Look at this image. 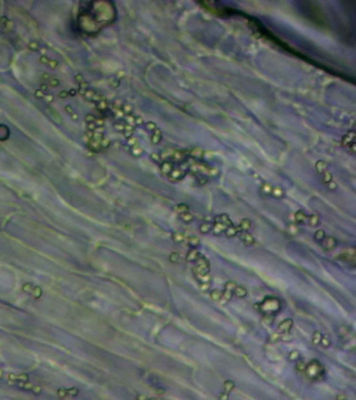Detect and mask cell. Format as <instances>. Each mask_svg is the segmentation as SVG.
<instances>
[{
	"label": "cell",
	"instance_id": "cell-1",
	"mask_svg": "<svg viewBox=\"0 0 356 400\" xmlns=\"http://www.w3.org/2000/svg\"><path fill=\"white\" fill-rule=\"evenodd\" d=\"M232 15H239V16L243 17L244 18H245L247 20L248 23L251 25V29L255 30V32L257 33V34L260 35L262 38H264L267 40L271 42L272 43L276 45L279 48H282V50L287 51L289 53L291 54V55H293L294 56H297V57L302 59V60L305 61V62H308V63H309L310 64H312V65L317 67V68H321L322 70H324L328 72V73H332L335 76L344 79L345 76L343 75V74L337 73V72L333 70L332 69L328 68V67L325 66L324 65H323V64L318 63L317 61L313 60L312 59L308 57V56H307L306 55H303V53L296 50L295 49L292 48L291 46L287 45V44H286L285 41L280 39V38L277 37L276 36L273 34L271 31H269L267 27H264V26L257 19L251 16V15L246 14V13H244L241 11H239V10H236L234 9L233 10V12H232Z\"/></svg>",
	"mask_w": 356,
	"mask_h": 400
},
{
	"label": "cell",
	"instance_id": "cell-2",
	"mask_svg": "<svg viewBox=\"0 0 356 400\" xmlns=\"http://www.w3.org/2000/svg\"><path fill=\"white\" fill-rule=\"evenodd\" d=\"M281 301L275 296H267L261 303H257L253 306L254 308L264 314L275 315L279 313L281 309Z\"/></svg>",
	"mask_w": 356,
	"mask_h": 400
},
{
	"label": "cell",
	"instance_id": "cell-3",
	"mask_svg": "<svg viewBox=\"0 0 356 400\" xmlns=\"http://www.w3.org/2000/svg\"><path fill=\"white\" fill-rule=\"evenodd\" d=\"M305 375L309 379L314 381H321L324 380L326 374L324 366L317 360L309 361L306 365L305 370Z\"/></svg>",
	"mask_w": 356,
	"mask_h": 400
},
{
	"label": "cell",
	"instance_id": "cell-4",
	"mask_svg": "<svg viewBox=\"0 0 356 400\" xmlns=\"http://www.w3.org/2000/svg\"><path fill=\"white\" fill-rule=\"evenodd\" d=\"M195 266L193 267V272L194 276L204 275L210 273V264L207 257L204 255L200 254L198 258L196 260Z\"/></svg>",
	"mask_w": 356,
	"mask_h": 400
},
{
	"label": "cell",
	"instance_id": "cell-5",
	"mask_svg": "<svg viewBox=\"0 0 356 400\" xmlns=\"http://www.w3.org/2000/svg\"><path fill=\"white\" fill-rule=\"evenodd\" d=\"M356 253L354 247H349L343 250V251L338 255V259L342 261L349 263L350 265L355 267V265Z\"/></svg>",
	"mask_w": 356,
	"mask_h": 400
},
{
	"label": "cell",
	"instance_id": "cell-6",
	"mask_svg": "<svg viewBox=\"0 0 356 400\" xmlns=\"http://www.w3.org/2000/svg\"><path fill=\"white\" fill-rule=\"evenodd\" d=\"M321 246L324 251H330L333 250L337 245V240L334 237L326 236L324 239L319 242Z\"/></svg>",
	"mask_w": 356,
	"mask_h": 400
},
{
	"label": "cell",
	"instance_id": "cell-7",
	"mask_svg": "<svg viewBox=\"0 0 356 400\" xmlns=\"http://www.w3.org/2000/svg\"><path fill=\"white\" fill-rule=\"evenodd\" d=\"M186 174H187V173H186L185 170L177 168V169H172V171L168 175V177L172 182H178L184 178Z\"/></svg>",
	"mask_w": 356,
	"mask_h": 400
},
{
	"label": "cell",
	"instance_id": "cell-8",
	"mask_svg": "<svg viewBox=\"0 0 356 400\" xmlns=\"http://www.w3.org/2000/svg\"><path fill=\"white\" fill-rule=\"evenodd\" d=\"M294 325V321L292 319L287 318L281 322L280 324L278 325V331L282 334L284 333H290V330L291 329Z\"/></svg>",
	"mask_w": 356,
	"mask_h": 400
},
{
	"label": "cell",
	"instance_id": "cell-9",
	"mask_svg": "<svg viewBox=\"0 0 356 400\" xmlns=\"http://www.w3.org/2000/svg\"><path fill=\"white\" fill-rule=\"evenodd\" d=\"M239 233V238L245 245L251 246L255 243V238L248 231H241Z\"/></svg>",
	"mask_w": 356,
	"mask_h": 400
},
{
	"label": "cell",
	"instance_id": "cell-10",
	"mask_svg": "<svg viewBox=\"0 0 356 400\" xmlns=\"http://www.w3.org/2000/svg\"><path fill=\"white\" fill-rule=\"evenodd\" d=\"M173 169V164L171 162L167 161V160L162 162L161 165H160V171H161L162 174L166 175V176L170 174V173L172 171Z\"/></svg>",
	"mask_w": 356,
	"mask_h": 400
},
{
	"label": "cell",
	"instance_id": "cell-11",
	"mask_svg": "<svg viewBox=\"0 0 356 400\" xmlns=\"http://www.w3.org/2000/svg\"><path fill=\"white\" fill-rule=\"evenodd\" d=\"M228 228V226H226L224 224L220 223V222H214L213 223V227H212V233L214 234L215 235H220L222 233H225L226 228Z\"/></svg>",
	"mask_w": 356,
	"mask_h": 400
},
{
	"label": "cell",
	"instance_id": "cell-12",
	"mask_svg": "<svg viewBox=\"0 0 356 400\" xmlns=\"http://www.w3.org/2000/svg\"><path fill=\"white\" fill-rule=\"evenodd\" d=\"M214 222H220L228 227L233 225V221H231V219H229V216L227 214H222V215L216 216L214 218Z\"/></svg>",
	"mask_w": 356,
	"mask_h": 400
},
{
	"label": "cell",
	"instance_id": "cell-13",
	"mask_svg": "<svg viewBox=\"0 0 356 400\" xmlns=\"http://www.w3.org/2000/svg\"><path fill=\"white\" fill-rule=\"evenodd\" d=\"M308 216L303 210H298L295 213L294 219L296 223L299 224H304L308 221Z\"/></svg>",
	"mask_w": 356,
	"mask_h": 400
},
{
	"label": "cell",
	"instance_id": "cell-14",
	"mask_svg": "<svg viewBox=\"0 0 356 400\" xmlns=\"http://www.w3.org/2000/svg\"><path fill=\"white\" fill-rule=\"evenodd\" d=\"M355 135L354 131H349V133H347V135H346L342 138V144L345 146H350L351 144L355 143Z\"/></svg>",
	"mask_w": 356,
	"mask_h": 400
},
{
	"label": "cell",
	"instance_id": "cell-15",
	"mask_svg": "<svg viewBox=\"0 0 356 400\" xmlns=\"http://www.w3.org/2000/svg\"><path fill=\"white\" fill-rule=\"evenodd\" d=\"M199 255H200V253L198 252V250L195 249V248H192V249L187 253V257H186V260H187V262H195L196 261V260L198 258V257H199Z\"/></svg>",
	"mask_w": 356,
	"mask_h": 400
},
{
	"label": "cell",
	"instance_id": "cell-16",
	"mask_svg": "<svg viewBox=\"0 0 356 400\" xmlns=\"http://www.w3.org/2000/svg\"><path fill=\"white\" fill-rule=\"evenodd\" d=\"M271 195L273 198H276V199H280V198H282L284 196H285V192H284L282 188L280 187V186H275V187H273Z\"/></svg>",
	"mask_w": 356,
	"mask_h": 400
},
{
	"label": "cell",
	"instance_id": "cell-17",
	"mask_svg": "<svg viewBox=\"0 0 356 400\" xmlns=\"http://www.w3.org/2000/svg\"><path fill=\"white\" fill-rule=\"evenodd\" d=\"M241 230H240L239 226H228V228H226L225 231V234L226 237H233L236 235L237 234H238L240 233Z\"/></svg>",
	"mask_w": 356,
	"mask_h": 400
},
{
	"label": "cell",
	"instance_id": "cell-18",
	"mask_svg": "<svg viewBox=\"0 0 356 400\" xmlns=\"http://www.w3.org/2000/svg\"><path fill=\"white\" fill-rule=\"evenodd\" d=\"M18 386L20 388H24V389H27V390H32V391L34 392L35 393L38 394L40 393L41 392V388L40 387L38 386H36L33 385L32 383H18Z\"/></svg>",
	"mask_w": 356,
	"mask_h": 400
},
{
	"label": "cell",
	"instance_id": "cell-19",
	"mask_svg": "<svg viewBox=\"0 0 356 400\" xmlns=\"http://www.w3.org/2000/svg\"><path fill=\"white\" fill-rule=\"evenodd\" d=\"M172 241L177 244H181L185 240V234L180 231H176L172 234Z\"/></svg>",
	"mask_w": 356,
	"mask_h": 400
},
{
	"label": "cell",
	"instance_id": "cell-20",
	"mask_svg": "<svg viewBox=\"0 0 356 400\" xmlns=\"http://www.w3.org/2000/svg\"><path fill=\"white\" fill-rule=\"evenodd\" d=\"M240 230L241 231H248L251 228V221L249 219H243L240 221L239 225Z\"/></svg>",
	"mask_w": 356,
	"mask_h": 400
},
{
	"label": "cell",
	"instance_id": "cell-21",
	"mask_svg": "<svg viewBox=\"0 0 356 400\" xmlns=\"http://www.w3.org/2000/svg\"><path fill=\"white\" fill-rule=\"evenodd\" d=\"M247 290L243 286H237L235 290H234V295L238 298H244L247 295Z\"/></svg>",
	"mask_w": 356,
	"mask_h": 400
},
{
	"label": "cell",
	"instance_id": "cell-22",
	"mask_svg": "<svg viewBox=\"0 0 356 400\" xmlns=\"http://www.w3.org/2000/svg\"><path fill=\"white\" fill-rule=\"evenodd\" d=\"M175 210L179 215H182L186 212L189 211V206L186 203H181L176 205L175 207Z\"/></svg>",
	"mask_w": 356,
	"mask_h": 400
},
{
	"label": "cell",
	"instance_id": "cell-23",
	"mask_svg": "<svg viewBox=\"0 0 356 400\" xmlns=\"http://www.w3.org/2000/svg\"><path fill=\"white\" fill-rule=\"evenodd\" d=\"M213 227V223H211L210 222H205L200 224L199 227V230L202 234H207L211 231Z\"/></svg>",
	"mask_w": 356,
	"mask_h": 400
},
{
	"label": "cell",
	"instance_id": "cell-24",
	"mask_svg": "<svg viewBox=\"0 0 356 400\" xmlns=\"http://www.w3.org/2000/svg\"><path fill=\"white\" fill-rule=\"evenodd\" d=\"M223 296V291H221L218 289H214L211 290L210 292V297L214 301H220Z\"/></svg>",
	"mask_w": 356,
	"mask_h": 400
},
{
	"label": "cell",
	"instance_id": "cell-25",
	"mask_svg": "<svg viewBox=\"0 0 356 400\" xmlns=\"http://www.w3.org/2000/svg\"><path fill=\"white\" fill-rule=\"evenodd\" d=\"M272 189L273 186L269 184V183L265 182L262 185L261 187H260V191H261V193L263 195L269 196L271 193Z\"/></svg>",
	"mask_w": 356,
	"mask_h": 400
},
{
	"label": "cell",
	"instance_id": "cell-26",
	"mask_svg": "<svg viewBox=\"0 0 356 400\" xmlns=\"http://www.w3.org/2000/svg\"><path fill=\"white\" fill-rule=\"evenodd\" d=\"M172 159L176 162H182L185 159V154L181 150H175L172 154Z\"/></svg>",
	"mask_w": 356,
	"mask_h": 400
},
{
	"label": "cell",
	"instance_id": "cell-27",
	"mask_svg": "<svg viewBox=\"0 0 356 400\" xmlns=\"http://www.w3.org/2000/svg\"><path fill=\"white\" fill-rule=\"evenodd\" d=\"M187 242L189 246L192 248H195L198 246L200 244V239L198 236H191L188 237Z\"/></svg>",
	"mask_w": 356,
	"mask_h": 400
},
{
	"label": "cell",
	"instance_id": "cell-28",
	"mask_svg": "<svg viewBox=\"0 0 356 400\" xmlns=\"http://www.w3.org/2000/svg\"><path fill=\"white\" fill-rule=\"evenodd\" d=\"M299 231H300L299 228L298 227V226L295 223H290L287 228V233L291 236L296 235V234H298Z\"/></svg>",
	"mask_w": 356,
	"mask_h": 400
},
{
	"label": "cell",
	"instance_id": "cell-29",
	"mask_svg": "<svg viewBox=\"0 0 356 400\" xmlns=\"http://www.w3.org/2000/svg\"><path fill=\"white\" fill-rule=\"evenodd\" d=\"M319 221L320 219L319 215H315V214L310 215L308 218L309 225L312 227H316L319 223Z\"/></svg>",
	"mask_w": 356,
	"mask_h": 400
},
{
	"label": "cell",
	"instance_id": "cell-30",
	"mask_svg": "<svg viewBox=\"0 0 356 400\" xmlns=\"http://www.w3.org/2000/svg\"><path fill=\"white\" fill-rule=\"evenodd\" d=\"M315 168L316 171L318 172L319 174H323L327 169V164L324 161H319L316 162V164L315 165Z\"/></svg>",
	"mask_w": 356,
	"mask_h": 400
},
{
	"label": "cell",
	"instance_id": "cell-31",
	"mask_svg": "<svg viewBox=\"0 0 356 400\" xmlns=\"http://www.w3.org/2000/svg\"><path fill=\"white\" fill-rule=\"evenodd\" d=\"M89 148L91 149V150H93V151H99L102 148L101 145H100V142L93 140V139L89 140Z\"/></svg>",
	"mask_w": 356,
	"mask_h": 400
},
{
	"label": "cell",
	"instance_id": "cell-32",
	"mask_svg": "<svg viewBox=\"0 0 356 400\" xmlns=\"http://www.w3.org/2000/svg\"><path fill=\"white\" fill-rule=\"evenodd\" d=\"M223 388L224 390H225V393H229L230 392L233 390L234 388H235V383L231 380L225 381L223 383Z\"/></svg>",
	"mask_w": 356,
	"mask_h": 400
},
{
	"label": "cell",
	"instance_id": "cell-33",
	"mask_svg": "<svg viewBox=\"0 0 356 400\" xmlns=\"http://www.w3.org/2000/svg\"><path fill=\"white\" fill-rule=\"evenodd\" d=\"M195 277L196 279L199 281V283H210L211 280V276L210 274V273H207V274H204V275H197L195 276Z\"/></svg>",
	"mask_w": 356,
	"mask_h": 400
},
{
	"label": "cell",
	"instance_id": "cell-34",
	"mask_svg": "<svg viewBox=\"0 0 356 400\" xmlns=\"http://www.w3.org/2000/svg\"><path fill=\"white\" fill-rule=\"evenodd\" d=\"M191 155L195 159H200L203 157V151L200 148H194L191 151Z\"/></svg>",
	"mask_w": 356,
	"mask_h": 400
},
{
	"label": "cell",
	"instance_id": "cell-35",
	"mask_svg": "<svg viewBox=\"0 0 356 400\" xmlns=\"http://www.w3.org/2000/svg\"><path fill=\"white\" fill-rule=\"evenodd\" d=\"M237 286V284L234 282V281L233 280L228 281V282L225 284V290L232 291V292H233L234 294V290H235Z\"/></svg>",
	"mask_w": 356,
	"mask_h": 400
},
{
	"label": "cell",
	"instance_id": "cell-36",
	"mask_svg": "<svg viewBox=\"0 0 356 400\" xmlns=\"http://www.w3.org/2000/svg\"><path fill=\"white\" fill-rule=\"evenodd\" d=\"M325 237H326V233H325L324 230H323L321 229L318 230L315 233V234H314V239L319 242L322 241Z\"/></svg>",
	"mask_w": 356,
	"mask_h": 400
},
{
	"label": "cell",
	"instance_id": "cell-37",
	"mask_svg": "<svg viewBox=\"0 0 356 400\" xmlns=\"http://www.w3.org/2000/svg\"><path fill=\"white\" fill-rule=\"evenodd\" d=\"M161 131L159 130H157L154 131L153 136H152V142L154 144H157L159 142L161 141Z\"/></svg>",
	"mask_w": 356,
	"mask_h": 400
},
{
	"label": "cell",
	"instance_id": "cell-38",
	"mask_svg": "<svg viewBox=\"0 0 356 400\" xmlns=\"http://www.w3.org/2000/svg\"><path fill=\"white\" fill-rule=\"evenodd\" d=\"M274 322V315L271 314H264L262 317V322L267 325H271Z\"/></svg>",
	"mask_w": 356,
	"mask_h": 400
},
{
	"label": "cell",
	"instance_id": "cell-39",
	"mask_svg": "<svg viewBox=\"0 0 356 400\" xmlns=\"http://www.w3.org/2000/svg\"><path fill=\"white\" fill-rule=\"evenodd\" d=\"M332 180V175L330 171H326L324 173H323V179H322V182H323L324 184L328 185L330 182H331Z\"/></svg>",
	"mask_w": 356,
	"mask_h": 400
},
{
	"label": "cell",
	"instance_id": "cell-40",
	"mask_svg": "<svg viewBox=\"0 0 356 400\" xmlns=\"http://www.w3.org/2000/svg\"><path fill=\"white\" fill-rule=\"evenodd\" d=\"M143 149H142L141 147L138 145H136V144L134 146L132 149H131V154L134 157L141 156V154L143 153Z\"/></svg>",
	"mask_w": 356,
	"mask_h": 400
},
{
	"label": "cell",
	"instance_id": "cell-41",
	"mask_svg": "<svg viewBox=\"0 0 356 400\" xmlns=\"http://www.w3.org/2000/svg\"><path fill=\"white\" fill-rule=\"evenodd\" d=\"M180 218H181L182 220L184 222V223H190L193 220V216L191 214L189 211V212H186L184 214H182V215H180Z\"/></svg>",
	"mask_w": 356,
	"mask_h": 400
},
{
	"label": "cell",
	"instance_id": "cell-42",
	"mask_svg": "<svg viewBox=\"0 0 356 400\" xmlns=\"http://www.w3.org/2000/svg\"><path fill=\"white\" fill-rule=\"evenodd\" d=\"M322 335L321 333L319 331H315L313 333V337H312V342L314 345H318L321 342V340L322 338Z\"/></svg>",
	"mask_w": 356,
	"mask_h": 400
},
{
	"label": "cell",
	"instance_id": "cell-43",
	"mask_svg": "<svg viewBox=\"0 0 356 400\" xmlns=\"http://www.w3.org/2000/svg\"><path fill=\"white\" fill-rule=\"evenodd\" d=\"M9 379H11V380H21L23 381H25L28 380L29 379V376H28L27 375H21L19 376H16L15 375H13V374H11L9 375Z\"/></svg>",
	"mask_w": 356,
	"mask_h": 400
},
{
	"label": "cell",
	"instance_id": "cell-44",
	"mask_svg": "<svg viewBox=\"0 0 356 400\" xmlns=\"http://www.w3.org/2000/svg\"><path fill=\"white\" fill-rule=\"evenodd\" d=\"M299 356H300V353L298 351L294 350L289 354V360L290 361H296L298 359Z\"/></svg>",
	"mask_w": 356,
	"mask_h": 400
},
{
	"label": "cell",
	"instance_id": "cell-45",
	"mask_svg": "<svg viewBox=\"0 0 356 400\" xmlns=\"http://www.w3.org/2000/svg\"><path fill=\"white\" fill-rule=\"evenodd\" d=\"M306 368V364L303 362V361H298L296 363V365H295V368L296 370L298 371H300V372H302V371H304L305 370Z\"/></svg>",
	"mask_w": 356,
	"mask_h": 400
},
{
	"label": "cell",
	"instance_id": "cell-46",
	"mask_svg": "<svg viewBox=\"0 0 356 400\" xmlns=\"http://www.w3.org/2000/svg\"><path fill=\"white\" fill-rule=\"evenodd\" d=\"M180 254L177 252H172L169 255V260L172 263H176L180 260Z\"/></svg>",
	"mask_w": 356,
	"mask_h": 400
},
{
	"label": "cell",
	"instance_id": "cell-47",
	"mask_svg": "<svg viewBox=\"0 0 356 400\" xmlns=\"http://www.w3.org/2000/svg\"><path fill=\"white\" fill-rule=\"evenodd\" d=\"M322 346H324V347H328L330 345H331V340H330L328 336L327 335H324L322 336V338L321 340V342Z\"/></svg>",
	"mask_w": 356,
	"mask_h": 400
},
{
	"label": "cell",
	"instance_id": "cell-48",
	"mask_svg": "<svg viewBox=\"0 0 356 400\" xmlns=\"http://www.w3.org/2000/svg\"><path fill=\"white\" fill-rule=\"evenodd\" d=\"M219 173L218 170L216 169L215 167H210L209 168L208 172H207V175L210 177H216L217 176Z\"/></svg>",
	"mask_w": 356,
	"mask_h": 400
},
{
	"label": "cell",
	"instance_id": "cell-49",
	"mask_svg": "<svg viewBox=\"0 0 356 400\" xmlns=\"http://www.w3.org/2000/svg\"><path fill=\"white\" fill-rule=\"evenodd\" d=\"M210 283H200L199 288L202 291H207L210 288Z\"/></svg>",
	"mask_w": 356,
	"mask_h": 400
},
{
	"label": "cell",
	"instance_id": "cell-50",
	"mask_svg": "<svg viewBox=\"0 0 356 400\" xmlns=\"http://www.w3.org/2000/svg\"><path fill=\"white\" fill-rule=\"evenodd\" d=\"M79 394V389L75 387L68 389V394L72 396H77Z\"/></svg>",
	"mask_w": 356,
	"mask_h": 400
},
{
	"label": "cell",
	"instance_id": "cell-51",
	"mask_svg": "<svg viewBox=\"0 0 356 400\" xmlns=\"http://www.w3.org/2000/svg\"><path fill=\"white\" fill-rule=\"evenodd\" d=\"M280 338V334L277 333H273L271 335L269 340L271 342H277Z\"/></svg>",
	"mask_w": 356,
	"mask_h": 400
},
{
	"label": "cell",
	"instance_id": "cell-52",
	"mask_svg": "<svg viewBox=\"0 0 356 400\" xmlns=\"http://www.w3.org/2000/svg\"><path fill=\"white\" fill-rule=\"evenodd\" d=\"M57 394H59V396H60L61 397H63L66 396L68 394V389L61 388L60 389L58 390L57 391Z\"/></svg>",
	"mask_w": 356,
	"mask_h": 400
},
{
	"label": "cell",
	"instance_id": "cell-53",
	"mask_svg": "<svg viewBox=\"0 0 356 400\" xmlns=\"http://www.w3.org/2000/svg\"><path fill=\"white\" fill-rule=\"evenodd\" d=\"M109 144H110V141L108 139L103 138L101 140V141H100V145H101V147H103V148H107V147L109 146Z\"/></svg>",
	"mask_w": 356,
	"mask_h": 400
},
{
	"label": "cell",
	"instance_id": "cell-54",
	"mask_svg": "<svg viewBox=\"0 0 356 400\" xmlns=\"http://www.w3.org/2000/svg\"><path fill=\"white\" fill-rule=\"evenodd\" d=\"M327 185H328V189L331 190V191H335L337 188V183L335 182H334V181H332V180L331 182H330Z\"/></svg>",
	"mask_w": 356,
	"mask_h": 400
},
{
	"label": "cell",
	"instance_id": "cell-55",
	"mask_svg": "<svg viewBox=\"0 0 356 400\" xmlns=\"http://www.w3.org/2000/svg\"><path fill=\"white\" fill-rule=\"evenodd\" d=\"M200 176L198 177V182L200 183V185H205L207 183V177L204 176L203 175H199Z\"/></svg>",
	"mask_w": 356,
	"mask_h": 400
},
{
	"label": "cell",
	"instance_id": "cell-56",
	"mask_svg": "<svg viewBox=\"0 0 356 400\" xmlns=\"http://www.w3.org/2000/svg\"><path fill=\"white\" fill-rule=\"evenodd\" d=\"M146 128H147V129H148V130L153 131V130H154V129H155L156 125H154V124L153 123H148V124H147V125H146Z\"/></svg>",
	"mask_w": 356,
	"mask_h": 400
},
{
	"label": "cell",
	"instance_id": "cell-57",
	"mask_svg": "<svg viewBox=\"0 0 356 400\" xmlns=\"http://www.w3.org/2000/svg\"><path fill=\"white\" fill-rule=\"evenodd\" d=\"M136 142H137V139H136V138H135V137L130 138V139H129V140H128V143H129V145H131V146H134V145H136Z\"/></svg>",
	"mask_w": 356,
	"mask_h": 400
},
{
	"label": "cell",
	"instance_id": "cell-58",
	"mask_svg": "<svg viewBox=\"0 0 356 400\" xmlns=\"http://www.w3.org/2000/svg\"><path fill=\"white\" fill-rule=\"evenodd\" d=\"M228 399H229L228 393H227L221 394L220 397H219V399H221V400H228Z\"/></svg>",
	"mask_w": 356,
	"mask_h": 400
},
{
	"label": "cell",
	"instance_id": "cell-59",
	"mask_svg": "<svg viewBox=\"0 0 356 400\" xmlns=\"http://www.w3.org/2000/svg\"><path fill=\"white\" fill-rule=\"evenodd\" d=\"M151 157L154 162H158L159 160L160 159V155H159V154H157V153L152 154H151Z\"/></svg>",
	"mask_w": 356,
	"mask_h": 400
},
{
	"label": "cell",
	"instance_id": "cell-60",
	"mask_svg": "<svg viewBox=\"0 0 356 400\" xmlns=\"http://www.w3.org/2000/svg\"><path fill=\"white\" fill-rule=\"evenodd\" d=\"M88 128H89V131H93V130H95V128H95V124L91 122V123H89V125H88Z\"/></svg>",
	"mask_w": 356,
	"mask_h": 400
},
{
	"label": "cell",
	"instance_id": "cell-61",
	"mask_svg": "<svg viewBox=\"0 0 356 400\" xmlns=\"http://www.w3.org/2000/svg\"><path fill=\"white\" fill-rule=\"evenodd\" d=\"M156 393L158 394H163L165 393V389L162 388H159L156 390Z\"/></svg>",
	"mask_w": 356,
	"mask_h": 400
},
{
	"label": "cell",
	"instance_id": "cell-62",
	"mask_svg": "<svg viewBox=\"0 0 356 400\" xmlns=\"http://www.w3.org/2000/svg\"><path fill=\"white\" fill-rule=\"evenodd\" d=\"M347 399V398H346V397H345V395H344V394H338V395L337 396V399H339V400H344V399Z\"/></svg>",
	"mask_w": 356,
	"mask_h": 400
},
{
	"label": "cell",
	"instance_id": "cell-63",
	"mask_svg": "<svg viewBox=\"0 0 356 400\" xmlns=\"http://www.w3.org/2000/svg\"><path fill=\"white\" fill-rule=\"evenodd\" d=\"M137 399H146V397H145V395H143V394H140V395H138V397H137Z\"/></svg>",
	"mask_w": 356,
	"mask_h": 400
}]
</instances>
